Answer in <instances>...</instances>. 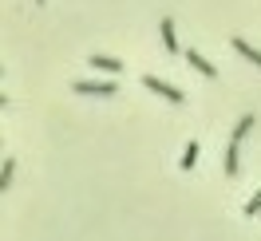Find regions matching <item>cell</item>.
I'll use <instances>...</instances> for the list:
<instances>
[{
	"mask_svg": "<svg viewBox=\"0 0 261 241\" xmlns=\"http://www.w3.org/2000/svg\"><path fill=\"white\" fill-rule=\"evenodd\" d=\"M186 64L194 67V71H202V75H206V79H214V75H218V67H214L210 60H206V56H202V51H194V48H186Z\"/></svg>",
	"mask_w": 261,
	"mask_h": 241,
	"instance_id": "277c9868",
	"label": "cell"
},
{
	"mask_svg": "<svg viewBox=\"0 0 261 241\" xmlns=\"http://www.w3.org/2000/svg\"><path fill=\"white\" fill-rule=\"evenodd\" d=\"M75 95H95V99H111L115 91H119V83L115 79H80L75 87H71Z\"/></svg>",
	"mask_w": 261,
	"mask_h": 241,
	"instance_id": "7a4b0ae2",
	"label": "cell"
},
{
	"mask_svg": "<svg viewBox=\"0 0 261 241\" xmlns=\"http://www.w3.org/2000/svg\"><path fill=\"white\" fill-rule=\"evenodd\" d=\"M91 67L107 71V75H123V60H111V56H91Z\"/></svg>",
	"mask_w": 261,
	"mask_h": 241,
	"instance_id": "52a82bcc",
	"label": "cell"
},
{
	"mask_svg": "<svg viewBox=\"0 0 261 241\" xmlns=\"http://www.w3.org/2000/svg\"><path fill=\"white\" fill-rule=\"evenodd\" d=\"M194 162H198V143H186V150H182V170H194Z\"/></svg>",
	"mask_w": 261,
	"mask_h": 241,
	"instance_id": "9c48e42d",
	"label": "cell"
},
{
	"mask_svg": "<svg viewBox=\"0 0 261 241\" xmlns=\"http://www.w3.org/2000/svg\"><path fill=\"white\" fill-rule=\"evenodd\" d=\"M245 218H253V213H261V190L253 194V198H249V202H245V209H242Z\"/></svg>",
	"mask_w": 261,
	"mask_h": 241,
	"instance_id": "30bf717a",
	"label": "cell"
},
{
	"mask_svg": "<svg viewBox=\"0 0 261 241\" xmlns=\"http://www.w3.org/2000/svg\"><path fill=\"white\" fill-rule=\"evenodd\" d=\"M233 51H238V56H245V60H249L253 67H261V51L253 48V44H249L245 36H233Z\"/></svg>",
	"mask_w": 261,
	"mask_h": 241,
	"instance_id": "8992f818",
	"label": "cell"
},
{
	"mask_svg": "<svg viewBox=\"0 0 261 241\" xmlns=\"http://www.w3.org/2000/svg\"><path fill=\"white\" fill-rule=\"evenodd\" d=\"M159 36H163V48L170 51V56H178V51H182L178 36H174V20H163V24H159Z\"/></svg>",
	"mask_w": 261,
	"mask_h": 241,
	"instance_id": "5b68a950",
	"label": "cell"
},
{
	"mask_svg": "<svg viewBox=\"0 0 261 241\" xmlns=\"http://www.w3.org/2000/svg\"><path fill=\"white\" fill-rule=\"evenodd\" d=\"M12 178H16V158H4V166H0V194L12 186Z\"/></svg>",
	"mask_w": 261,
	"mask_h": 241,
	"instance_id": "ba28073f",
	"label": "cell"
},
{
	"mask_svg": "<svg viewBox=\"0 0 261 241\" xmlns=\"http://www.w3.org/2000/svg\"><path fill=\"white\" fill-rule=\"evenodd\" d=\"M36 4H44V0H36Z\"/></svg>",
	"mask_w": 261,
	"mask_h": 241,
	"instance_id": "8fae6325",
	"label": "cell"
},
{
	"mask_svg": "<svg viewBox=\"0 0 261 241\" xmlns=\"http://www.w3.org/2000/svg\"><path fill=\"white\" fill-rule=\"evenodd\" d=\"M143 87L147 91H154V95H163V99H170V103H186V95H182L174 83H166V79H159V75H143Z\"/></svg>",
	"mask_w": 261,
	"mask_h": 241,
	"instance_id": "3957f363",
	"label": "cell"
},
{
	"mask_svg": "<svg viewBox=\"0 0 261 241\" xmlns=\"http://www.w3.org/2000/svg\"><path fill=\"white\" fill-rule=\"evenodd\" d=\"M249 130H253V115H242V119H238V127H233V135H229V146H226V162H222L229 178L238 174V166H242V158H238V154H242V143H245V135H249Z\"/></svg>",
	"mask_w": 261,
	"mask_h": 241,
	"instance_id": "6da1fadb",
	"label": "cell"
}]
</instances>
